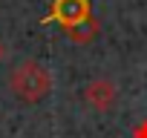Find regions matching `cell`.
<instances>
[{"instance_id": "3957f363", "label": "cell", "mask_w": 147, "mask_h": 138, "mask_svg": "<svg viewBox=\"0 0 147 138\" xmlns=\"http://www.w3.org/2000/svg\"><path fill=\"white\" fill-rule=\"evenodd\" d=\"M61 29L75 26L87 17H92V3L90 0H52V15H49Z\"/></svg>"}, {"instance_id": "8992f818", "label": "cell", "mask_w": 147, "mask_h": 138, "mask_svg": "<svg viewBox=\"0 0 147 138\" xmlns=\"http://www.w3.org/2000/svg\"><path fill=\"white\" fill-rule=\"evenodd\" d=\"M3 55H6V46H3V40H0V60H3Z\"/></svg>"}, {"instance_id": "7a4b0ae2", "label": "cell", "mask_w": 147, "mask_h": 138, "mask_svg": "<svg viewBox=\"0 0 147 138\" xmlns=\"http://www.w3.org/2000/svg\"><path fill=\"white\" fill-rule=\"evenodd\" d=\"M81 98H84V104H87L90 109H95V112H110V109L115 107L118 89H115V84H113L110 78H95V81H90V84L84 86Z\"/></svg>"}, {"instance_id": "5b68a950", "label": "cell", "mask_w": 147, "mask_h": 138, "mask_svg": "<svg viewBox=\"0 0 147 138\" xmlns=\"http://www.w3.org/2000/svg\"><path fill=\"white\" fill-rule=\"evenodd\" d=\"M133 138H147V118L138 121V124L133 127Z\"/></svg>"}, {"instance_id": "277c9868", "label": "cell", "mask_w": 147, "mask_h": 138, "mask_svg": "<svg viewBox=\"0 0 147 138\" xmlns=\"http://www.w3.org/2000/svg\"><path fill=\"white\" fill-rule=\"evenodd\" d=\"M72 43H78V46H87V43H92L95 38H98V32H101V23L95 20V15L92 17H87V20H81V23H75V26H66V29H61Z\"/></svg>"}, {"instance_id": "6da1fadb", "label": "cell", "mask_w": 147, "mask_h": 138, "mask_svg": "<svg viewBox=\"0 0 147 138\" xmlns=\"http://www.w3.org/2000/svg\"><path fill=\"white\" fill-rule=\"evenodd\" d=\"M9 89L15 92L18 101L23 104H40L49 89H52V75H49V69L32 58L20 60L15 69H12V75H9Z\"/></svg>"}]
</instances>
